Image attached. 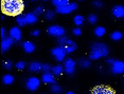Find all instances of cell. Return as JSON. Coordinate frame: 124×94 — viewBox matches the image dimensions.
Wrapping results in <instances>:
<instances>
[{"label": "cell", "mask_w": 124, "mask_h": 94, "mask_svg": "<svg viewBox=\"0 0 124 94\" xmlns=\"http://www.w3.org/2000/svg\"><path fill=\"white\" fill-rule=\"evenodd\" d=\"M39 33H40V32H39V30H34V31H32V32H31V35L36 37V36L39 35Z\"/></svg>", "instance_id": "d590c367"}, {"label": "cell", "mask_w": 124, "mask_h": 94, "mask_svg": "<svg viewBox=\"0 0 124 94\" xmlns=\"http://www.w3.org/2000/svg\"><path fill=\"white\" fill-rule=\"evenodd\" d=\"M53 5H55L56 7H63V5H66L69 3V0H52Z\"/></svg>", "instance_id": "7402d4cb"}, {"label": "cell", "mask_w": 124, "mask_h": 94, "mask_svg": "<svg viewBox=\"0 0 124 94\" xmlns=\"http://www.w3.org/2000/svg\"><path fill=\"white\" fill-rule=\"evenodd\" d=\"M16 22H17V24L19 27H24L28 23L26 20V16H22V15H19L16 17Z\"/></svg>", "instance_id": "ffe728a7"}, {"label": "cell", "mask_w": 124, "mask_h": 94, "mask_svg": "<svg viewBox=\"0 0 124 94\" xmlns=\"http://www.w3.org/2000/svg\"><path fill=\"white\" fill-rule=\"evenodd\" d=\"M12 67H13V64H12V61H11V60L4 61V68H5V69L10 70V69H12Z\"/></svg>", "instance_id": "d6a6232c"}, {"label": "cell", "mask_w": 124, "mask_h": 94, "mask_svg": "<svg viewBox=\"0 0 124 94\" xmlns=\"http://www.w3.org/2000/svg\"><path fill=\"white\" fill-rule=\"evenodd\" d=\"M84 17L82 16V15H77L74 17V19H73V21H74V23H75V25H78V27H80V25H82L84 23Z\"/></svg>", "instance_id": "cb8c5ba5"}, {"label": "cell", "mask_w": 124, "mask_h": 94, "mask_svg": "<svg viewBox=\"0 0 124 94\" xmlns=\"http://www.w3.org/2000/svg\"><path fill=\"white\" fill-rule=\"evenodd\" d=\"M65 49H66V52L67 54L69 53H72L73 51H75L77 49V44H75V42L72 40V39H68V41H67V44L64 45Z\"/></svg>", "instance_id": "9a60e30c"}, {"label": "cell", "mask_w": 124, "mask_h": 94, "mask_svg": "<svg viewBox=\"0 0 124 94\" xmlns=\"http://www.w3.org/2000/svg\"><path fill=\"white\" fill-rule=\"evenodd\" d=\"M9 34H10L11 38H13L15 41H19L21 39V31L17 27H13L12 29L9 31Z\"/></svg>", "instance_id": "30bf717a"}, {"label": "cell", "mask_w": 124, "mask_h": 94, "mask_svg": "<svg viewBox=\"0 0 124 94\" xmlns=\"http://www.w3.org/2000/svg\"><path fill=\"white\" fill-rule=\"evenodd\" d=\"M51 92H52V93H55V94L61 93V92H62L61 87L58 86V85H56V84H53L52 87H51Z\"/></svg>", "instance_id": "d4e9b609"}, {"label": "cell", "mask_w": 124, "mask_h": 94, "mask_svg": "<svg viewBox=\"0 0 124 94\" xmlns=\"http://www.w3.org/2000/svg\"><path fill=\"white\" fill-rule=\"evenodd\" d=\"M80 65L82 68H89L90 67V61L88 60V59H81L80 60Z\"/></svg>", "instance_id": "484cf974"}, {"label": "cell", "mask_w": 124, "mask_h": 94, "mask_svg": "<svg viewBox=\"0 0 124 94\" xmlns=\"http://www.w3.org/2000/svg\"><path fill=\"white\" fill-rule=\"evenodd\" d=\"M91 94H116L115 91L106 86H98L92 90Z\"/></svg>", "instance_id": "ba28073f"}, {"label": "cell", "mask_w": 124, "mask_h": 94, "mask_svg": "<svg viewBox=\"0 0 124 94\" xmlns=\"http://www.w3.org/2000/svg\"><path fill=\"white\" fill-rule=\"evenodd\" d=\"M51 69H52V67L50 65H47V64L43 65V71L44 72H50V70Z\"/></svg>", "instance_id": "836d02e7"}, {"label": "cell", "mask_w": 124, "mask_h": 94, "mask_svg": "<svg viewBox=\"0 0 124 94\" xmlns=\"http://www.w3.org/2000/svg\"><path fill=\"white\" fill-rule=\"evenodd\" d=\"M66 94H74V93H73V92H72V91H70V92H67Z\"/></svg>", "instance_id": "f35d334b"}, {"label": "cell", "mask_w": 124, "mask_h": 94, "mask_svg": "<svg viewBox=\"0 0 124 94\" xmlns=\"http://www.w3.org/2000/svg\"><path fill=\"white\" fill-rule=\"evenodd\" d=\"M111 72L114 74L124 73V62L121 60H115V62L111 65Z\"/></svg>", "instance_id": "9c48e42d"}, {"label": "cell", "mask_w": 124, "mask_h": 94, "mask_svg": "<svg viewBox=\"0 0 124 94\" xmlns=\"http://www.w3.org/2000/svg\"><path fill=\"white\" fill-rule=\"evenodd\" d=\"M32 1H36V0H32ZM44 1H47V0H44Z\"/></svg>", "instance_id": "ab89813d"}, {"label": "cell", "mask_w": 124, "mask_h": 94, "mask_svg": "<svg viewBox=\"0 0 124 94\" xmlns=\"http://www.w3.org/2000/svg\"><path fill=\"white\" fill-rule=\"evenodd\" d=\"M72 33H73V35H75V36H81L82 30L80 29V28H74V29L72 30Z\"/></svg>", "instance_id": "1f68e13d"}, {"label": "cell", "mask_w": 124, "mask_h": 94, "mask_svg": "<svg viewBox=\"0 0 124 94\" xmlns=\"http://www.w3.org/2000/svg\"><path fill=\"white\" fill-rule=\"evenodd\" d=\"M5 34H7V31H5L4 28H2V29H1V38L2 39L5 38Z\"/></svg>", "instance_id": "8d00e7d4"}, {"label": "cell", "mask_w": 124, "mask_h": 94, "mask_svg": "<svg viewBox=\"0 0 124 94\" xmlns=\"http://www.w3.org/2000/svg\"><path fill=\"white\" fill-rule=\"evenodd\" d=\"M48 33L51 36H54V37H57L58 38V37H62L65 35V30L61 25H51V27L48 29Z\"/></svg>", "instance_id": "8992f818"}, {"label": "cell", "mask_w": 124, "mask_h": 94, "mask_svg": "<svg viewBox=\"0 0 124 94\" xmlns=\"http://www.w3.org/2000/svg\"><path fill=\"white\" fill-rule=\"evenodd\" d=\"M92 4H93L95 7H102V2H101L100 0H94Z\"/></svg>", "instance_id": "e575fe53"}, {"label": "cell", "mask_w": 124, "mask_h": 94, "mask_svg": "<svg viewBox=\"0 0 124 94\" xmlns=\"http://www.w3.org/2000/svg\"><path fill=\"white\" fill-rule=\"evenodd\" d=\"M26 20L29 24H34L37 21V16L34 13H28L26 15Z\"/></svg>", "instance_id": "e0dca14e"}, {"label": "cell", "mask_w": 124, "mask_h": 94, "mask_svg": "<svg viewBox=\"0 0 124 94\" xmlns=\"http://www.w3.org/2000/svg\"><path fill=\"white\" fill-rule=\"evenodd\" d=\"M45 17H46V19H48V20H51V19H53V17H54V12H52V11H46L45 12Z\"/></svg>", "instance_id": "f1b7e54d"}, {"label": "cell", "mask_w": 124, "mask_h": 94, "mask_svg": "<svg viewBox=\"0 0 124 94\" xmlns=\"http://www.w3.org/2000/svg\"><path fill=\"white\" fill-rule=\"evenodd\" d=\"M22 47H23V50L26 51L27 53H32V52H34V50H35V45L30 41H24L23 43H22Z\"/></svg>", "instance_id": "2e32d148"}, {"label": "cell", "mask_w": 124, "mask_h": 94, "mask_svg": "<svg viewBox=\"0 0 124 94\" xmlns=\"http://www.w3.org/2000/svg\"><path fill=\"white\" fill-rule=\"evenodd\" d=\"M68 39L69 38H67V37L62 36V37H58V38H57V41H58V43H60V45H66Z\"/></svg>", "instance_id": "83f0119b"}, {"label": "cell", "mask_w": 124, "mask_h": 94, "mask_svg": "<svg viewBox=\"0 0 124 94\" xmlns=\"http://www.w3.org/2000/svg\"><path fill=\"white\" fill-rule=\"evenodd\" d=\"M44 13V7H41V5H39V7H35V10H34V14L36 16H39V15H41V14Z\"/></svg>", "instance_id": "f546056e"}, {"label": "cell", "mask_w": 124, "mask_h": 94, "mask_svg": "<svg viewBox=\"0 0 124 94\" xmlns=\"http://www.w3.org/2000/svg\"><path fill=\"white\" fill-rule=\"evenodd\" d=\"M64 69H65V72L69 75L74 73L75 71V61L73 60L72 58H67L64 60Z\"/></svg>", "instance_id": "52a82bcc"}, {"label": "cell", "mask_w": 124, "mask_h": 94, "mask_svg": "<svg viewBox=\"0 0 124 94\" xmlns=\"http://www.w3.org/2000/svg\"><path fill=\"white\" fill-rule=\"evenodd\" d=\"M108 48L103 42H95L91 47V52H90L89 57L92 60H98V59L105 57L108 55Z\"/></svg>", "instance_id": "7a4b0ae2"}, {"label": "cell", "mask_w": 124, "mask_h": 94, "mask_svg": "<svg viewBox=\"0 0 124 94\" xmlns=\"http://www.w3.org/2000/svg\"><path fill=\"white\" fill-rule=\"evenodd\" d=\"M24 67H26L24 61H18L17 64H16V69H18V70H23Z\"/></svg>", "instance_id": "4dcf8cb0"}, {"label": "cell", "mask_w": 124, "mask_h": 94, "mask_svg": "<svg viewBox=\"0 0 124 94\" xmlns=\"http://www.w3.org/2000/svg\"><path fill=\"white\" fill-rule=\"evenodd\" d=\"M122 33L119 32V31H115V32H112L111 33V35H110V38L112 39V40H115V41H118V40H120V39H122Z\"/></svg>", "instance_id": "603a6c76"}, {"label": "cell", "mask_w": 124, "mask_h": 94, "mask_svg": "<svg viewBox=\"0 0 124 94\" xmlns=\"http://www.w3.org/2000/svg\"><path fill=\"white\" fill-rule=\"evenodd\" d=\"M114 62H115V60H114V59H112V58H108V59H107V64L112 65V64H114Z\"/></svg>", "instance_id": "74e56055"}, {"label": "cell", "mask_w": 124, "mask_h": 94, "mask_svg": "<svg viewBox=\"0 0 124 94\" xmlns=\"http://www.w3.org/2000/svg\"><path fill=\"white\" fill-rule=\"evenodd\" d=\"M52 55L54 56V58L57 61H63L65 60V57L67 55L66 49H65L64 45H58V47L52 49Z\"/></svg>", "instance_id": "3957f363"}, {"label": "cell", "mask_w": 124, "mask_h": 94, "mask_svg": "<svg viewBox=\"0 0 124 94\" xmlns=\"http://www.w3.org/2000/svg\"><path fill=\"white\" fill-rule=\"evenodd\" d=\"M80 1H83V0H80Z\"/></svg>", "instance_id": "60d3db41"}, {"label": "cell", "mask_w": 124, "mask_h": 94, "mask_svg": "<svg viewBox=\"0 0 124 94\" xmlns=\"http://www.w3.org/2000/svg\"><path fill=\"white\" fill-rule=\"evenodd\" d=\"M41 80L45 84H54L55 79H54V74L50 73V72H44V74L41 75Z\"/></svg>", "instance_id": "4fadbf2b"}, {"label": "cell", "mask_w": 124, "mask_h": 94, "mask_svg": "<svg viewBox=\"0 0 124 94\" xmlns=\"http://www.w3.org/2000/svg\"><path fill=\"white\" fill-rule=\"evenodd\" d=\"M105 33H106V30H105V28H103V27H97L94 29V34H95V36H98V37H103L104 35H105Z\"/></svg>", "instance_id": "d6986e66"}, {"label": "cell", "mask_w": 124, "mask_h": 94, "mask_svg": "<svg viewBox=\"0 0 124 94\" xmlns=\"http://www.w3.org/2000/svg\"><path fill=\"white\" fill-rule=\"evenodd\" d=\"M77 8H78V4L75 2H72V3H68L66 5H63V7H56V12L60 14H69L72 11H75Z\"/></svg>", "instance_id": "5b68a950"}, {"label": "cell", "mask_w": 124, "mask_h": 94, "mask_svg": "<svg viewBox=\"0 0 124 94\" xmlns=\"http://www.w3.org/2000/svg\"><path fill=\"white\" fill-rule=\"evenodd\" d=\"M26 86L28 88V90L30 91H36L40 86V80L39 78L35 77V76H32V77L28 78V80L26 82Z\"/></svg>", "instance_id": "277c9868"}, {"label": "cell", "mask_w": 124, "mask_h": 94, "mask_svg": "<svg viewBox=\"0 0 124 94\" xmlns=\"http://www.w3.org/2000/svg\"><path fill=\"white\" fill-rule=\"evenodd\" d=\"M23 7L22 0H2V12L9 16H19Z\"/></svg>", "instance_id": "6da1fadb"}, {"label": "cell", "mask_w": 124, "mask_h": 94, "mask_svg": "<svg viewBox=\"0 0 124 94\" xmlns=\"http://www.w3.org/2000/svg\"><path fill=\"white\" fill-rule=\"evenodd\" d=\"M64 67L62 65H54V67H52V69H51V71H52V73L54 74V75H61L62 73L64 72Z\"/></svg>", "instance_id": "ac0fdd59"}, {"label": "cell", "mask_w": 124, "mask_h": 94, "mask_svg": "<svg viewBox=\"0 0 124 94\" xmlns=\"http://www.w3.org/2000/svg\"><path fill=\"white\" fill-rule=\"evenodd\" d=\"M98 21V17L94 15V14H91V15L88 16V22L91 24H95Z\"/></svg>", "instance_id": "4316f807"}, {"label": "cell", "mask_w": 124, "mask_h": 94, "mask_svg": "<svg viewBox=\"0 0 124 94\" xmlns=\"http://www.w3.org/2000/svg\"><path fill=\"white\" fill-rule=\"evenodd\" d=\"M29 70L31 72H34V73L40 72V71H43V65L39 64L37 61H34V62H32V64H30Z\"/></svg>", "instance_id": "5bb4252c"}, {"label": "cell", "mask_w": 124, "mask_h": 94, "mask_svg": "<svg viewBox=\"0 0 124 94\" xmlns=\"http://www.w3.org/2000/svg\"><path fill=\"white\" fill-rule=\"evenodd\" d=\"M14 43V39L11 38V37H5V38L2 39V42H1V51L2 52H5L10 49L11 47L13 45Z\"/></svg>", "instance_id": "8fae6325"}, {"label": "cell", "mask_w": 124, "mask_h": 94, "mask_svg": "<svg viewBox=\"0 0 124 94\" xmlns=\"http://www.w3.org/2000/svg\"><path fill=\"white\" fill-rule=\"evenodd\" d=\"M112 15L116 18H124V7L123 5H115L112 8Z\"/></svg>", "instance_id": "7c38bea8"}, {"label": "cell", "mask_w": 124, "mask_h": 94, "mask_svg": "<svg viewBox=\"0 0 124 94\" xmlns=\"http://www.w3.org/2000/svg\"><path fill=\"white\" fill-rule=\"evenodd\" d=\"M2 81H3L4 85H11L14 81V77L11 74H5L3 77H2Z\"/></svg>", "instance_id": "44dd1931"}]
</instances>
